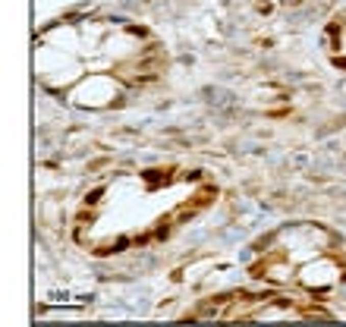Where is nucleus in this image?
Instances as JSON below:
<instances>
[{
  "label": "nucleus",
  "instance_id": "nucleus-1",
  "mask_svg": "<svg viewBox=\"0 0 346 327\" xmlns=\"http://www.w3.org/2000/svg\"><path fill=\"white\" fill-rule=\"evenodd\" d=\"M167 69L161 38L139 22L72 13L47 22L32 41V72L47 95L79 111H117Z\"/></svg>",
  "mask_w": 346,
  "mask_h": 327
},
{
  "label": "nucleus",
  "instance_id": "nucleus-2",
  "mask_svg": "<svg viewBox=\"0 0 346 327\" xmlns=\"http://www.w3.org/2000/svg\"><path fill=\"white\" fill-rule=\"evenodd\" d=\"M217 198L211 176L151 164L126 167L92 183L72 214V236L92 255H123L164 242Z\"/></svg>",
  "mask_w": 346,
  "mask_h": 327
},
{
  "label": "nucleus",
  "instance_id": "nucleus-3",
  "mask_svg": "<svg viewBox=\"0 0 346 327\" xmlns=\"http://www.w3.org/2000/svg\"><path fill=\"white\" fill-rule=\"evenodd\" d=\"M249 270L274 286L334 293L346 283V239L318 221L283 224L255 242Z\"/></svg>",
  "mask_w": 346,
  "mask_h": 327
},
{
  "label": "nucleus",
  "instance_id": "nucleus-4",
  "mask_svg": "<svg viewBox=\"0 0 346 327\" xmlns=\"http://www.w3.org/2000/svg\"><path fill=\"white\" fill-rule=\"evenodd\" d=\"M324 53L331 66L346 72V10L334 13L324 25Z\"/></svg>",
  "mask_w": 346,
  "mask_h": 327
}]
</instances>
